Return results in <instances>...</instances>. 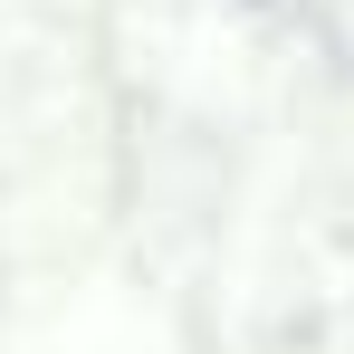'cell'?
Here are the masks:
<instances>
[]
</instances>
